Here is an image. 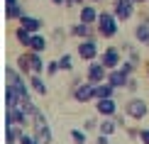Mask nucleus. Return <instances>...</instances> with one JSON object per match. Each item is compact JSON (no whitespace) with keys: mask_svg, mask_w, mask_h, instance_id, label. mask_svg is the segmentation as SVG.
Returning a JSON list of instances; mask_svg holds the SVG:
<instances>
[{"mask_svg":"<svg viewBox=\"0 0 149 144\" xmlns=\"http://www.w3.org/2000/svg\"><path fill=\"white\" fill-rule=\"evenodd\" d=\"M117 17H115V12H100V17H98V24H95V29H98V34L105 37V39H113V37L117 34Z\"/></svg>","mask_w":149,"mask_h":144,"instance_id":"nucleus-1","label":"nucleus"},{"mask_svg":"<svg viewBox=\"0 0 149 144\" xmlns=\"http://www.w3.org/2000/svg\"><path fill=\"white\" fill-rule=\"evenodd\" d=\"M147 112H149V105L142 98H132V100H127V103H125V115L132 117V120H144Z\"/></svg>","mask_w":149,"mask_h":144,"instance_id":"nucleus-2","label":"nucleus"},{"mask_svg":"<svg viewBox=\"0 0 149 144\" xmlns=\"http://www.w3.org/2000/svg\"><path fill=\"white\" fill-rule=\"evenodd\" d=\"M108 66L103 64V61H93V64L88 66V71H86V81H91V83H105L108 81Z\"/></svg>","mask_w":149,"mask_h":144,"instance_id":"nucleus-3","label":"nucleus"},{"mask_svg":"<svg viewBox=\"0 0 149 144\" xmlns=\"http://www.w3.org/2000/svg\"><path fill=\"white\" fill-rule=\"evenodd\" d=\"M71 93H73V100H76V103H91V100H95V83L86 81L78 88H73Z\"/></svg>","mask_w":149,"mask_h":144,"instance_id":"nucleus-4","label":"nucleus"},{"mask_svg":"<svg viewBox=\"0 0 149 144\" xmlns=\"http://www.w3.org/2000/svg\"><path fill=\"white\" fill-rule=\"evenodd\" d=\"M78 56H81L83 61H95V56H98V42H95V37L81 39V44H78Z\"/></svg>","mask_w":149,"mask_h":144,"instance_id":"nucleus-5","label":"nucleus"},{"mask_svg":"<svg viewBox=\"0 0 149 144\" xmlns=\"http://www.w3.org/2000/svg\"><path fill=\"white\" fill-rule=\"evenodd\" d=\"M113 12H115V17L120 22H125V20H130V17L134 15V3L132 0H115Z\"/></svg>","mask_w":149,"mask_h":144,"instance_id":"nucleus-6","label":"nucleus"},{"mask_svg":"<svg viewBox=\"0 0 149 144\" xmlns=\"http://www.w3.org/2000/svg\"><path fill=\"white\" fill-rule=\"evenodd\" d=\"M100 61H103L105 66H108V71H113V68H120V64H122L120 49H115V47H108V49H105V51H103Z\"/></svg>","mask_w":149,"mask_h":144,"instance_id":"nucleus-7","label":"nucleus"},{"mask_svg":"<svg viewBox=\"0 0 149 144\" xmlns=\"http://www.w3.org/2000/svg\"><path fill=\"white\" fill-rule=\"evenodd\" d=\"M95 110H98V115H103V117H115L117 115V105H115L113 98L95 100Z\"/></svg>","mask_w":149,"mask_h":144,"instance_id":"nucleus-8","label":"nucleus"},{"mask_svg":"<svg viewBox=\"0 0 149 144\" xmlns=\"http://www.w3.org/2000/svg\"><path fill=\"white\" fill-rule=\"evenodd\" d=\"M32 125H34V137H37V142H39V144H52L54 142L52 129H49L47 122H32Z\"/></svg>","mask_w":149,"mask_h":144,"instance_id":"nucleus-9","label":"nucleus"},{"mask_svg":"<svg viewBox=\"0 0 149 144\" xmlns=\"http://www.w3.org/2000/svg\"><path fill=\"white\" fill-rule=\"evenodd\" d=\"M127 81H130V76L122 68H113V71L108 73V83L113 86V88H127Z\"/></svg>","mask_w":149,"mask_h":144,"instance_id":"nucleus-10","label":"nucleus"},{"mask_svg":"<svg viewBox=\"0 0 149 144\" xmlns=\"http://www.w3.org/2000/svg\"><path fill=\"white\" fill-rule=\"evenodd\" d=\"M71 34L78 37V39H88V37H95L98 29H93V24H86V22H78L71 27Z\"/></svg>","mask_w":149,"mask_h":144,"instance_id":"nucleus-11","label":"nucleus"},{"mask_svg":"<svg viewBox=\"0 0 149 144\" xmlns=\"http://www.w3.org/2000/svg\"><path fill=\"white\" fill-rule=\"evenodd\" d=\"M17 105H22V95L17 93L15 86H5V108H17Z\"/></svg>","mask_w":149,"mask_h":144,"instance_id":"nucleus-12","label":"nucleus"},{"mask_svg":"<svg viewBox=\"0 0 149 144\" xmlns=\"http://www.w3.org/2000/svg\"><path fill=\"white\" fill-rule=\"evenodd\" d=\"M134 39L139 42V44H144V47H149V22L142 17V22L134 27Z\"/></svg>","mask_w":149,"mask_h":144,"instance_id":"nucleus-13","label":"nucleus"},{"mask_svg":"<svg viewBox=\"0 0 149 144\" xmlns=\"http://www.w3.org/2000/svg\"><path fill=\"white\" fill-rule=\"evenodd\" d=\"M5 110L12 115V122H15V125H27V122H32V120H29V115L24 112L22 105H17V108H5Z\"/></svg>","mask_w":149,"mask_h":144,"instance_id":"nucleus-14","label":"nucleus"},{"mask_svg":"<svg viewBox=\"0 0 149 144\" xmlns=\"http://www.w3.org/2000/svg\"><path fill=\"white\" fill-rule=\"evenodd\" d=\"M20 24H22L24 29H29L32 34H37V32H39L42 27H44V22H42L39 17H29V15H24L22 20H20Z\"/></svg>","mask_w":149,"mask_h":144,"instance_id":"nucleus-15","label":"nucleus"},{"mask_svg":"<svg viewBox=\"0 0 149 144\" xmlns=\"http://www.w3.org/2000/svg\"><path fill=\"white\" fill-rule=\"evenodd\" d=\"M98 12H95V8L93 5H83L81 8V22H86V24H98Z\"/></svg>","mask_w":149,"mask_h":144,"instance_id":"nucleus-16","label":"nucleus"},{"mask_svg":"<svg viewBox=\"0 0 149 144\" xmlns=\"http://www.w3.org/2000/svg\"><path fill=\"white\" fill-rule=\"evenodd\" d=\"M27 56H29V66H32V73H39V76H42V71L47 68V64L42 61L39 51H32V49H29V51H27Z\"/></svg>","mask_w":149,"mask_h":144,"instance_id":"nucleus-17","label":"nucleus"},{"mask_svg":"<svg viewBox=\"0 0 149 144\" xmlns=\"http://www.w3.org/2000/svg\"><path fill=\"white\" fill-rule=\"evenodd\" d=\"M29 86H32V90H34V93H39V95H47V93H49L47 83H44V78H42L39 73H32V76H29Z\"/></svg>","mask_w":149,"mask_h":144,"instance_id":"nucleus-18","label":"nucleus"},{"mask_svg":"<svg viewBox=\"0 0 149 144\" xmlns=\"http://www.w3.org/2000/svg\"><path fill=\"white\" fill-rule=\"evenodd\" d=\"M20 134H22L20 125H5V142H8V144L20 142Z\"/></svg>","mask_w":149,"mask_h":144,"instance_id":"nucleus-19","label":"nucleus"},{"mask_svg":"<svg viewBox=\"0 0 149 144\" xmlns=\"http://www.w3.org/2000/svg\"><path fill=\"white\" fill-rule=\"evenodd\" d=\"M5 17H8V20H17V22H20L22 17H24L22 5H20V3H17V5H5Z\"/></svg>","mask_w":149,"mask_h":144,"instance_id":"nucleus-20","label":"nucleus"},{"mask_svg":"<svg viewBox=\"0 0 149 144\" xmlns=\"http://www.w3.org/2000/svg\"><path fill=\"white\" fill-rule=\"evenodd\" d=\"M113 93H115V88L105 81V83H98L95 86V100H103V98H113Z\"/></svg>","mask_w":149,"mask_h":144,"instance_id":"nucleus-21","label":"nucleus"},{"mask_svg":"<svg viewBox=\"0 0 149 144\" xmlns=\"http://www.w3.org/2000/svg\"><path fill=\"white\" fill-rule=\"evenodd\" d=\"M15 39L20 42L22 47H27V49H29V42H32V32H29V29H24L22 24H20V27L15 29Z\"/></svg>","mask_w":149,"mask_h":144,"instance_id":"nucleus-22","label":"nucleus"},{"mask_svg":"<svg viewBox=\"0 0 149 144\" xmlns=\"http://www.w3.org/2000/svg\"><path fill=\"white\" fill-rule=\"evenodd\" d=\"M98 129H100V134H113L115 132V129H117V122H115V117H105V120L100 122V125H98Z\"/></svg>","mask_w":149,"mask_h":144,"instance_id":"nucleus-23","label":"nucleus"},{"mask_svg":"<svg viewBox=\"0 0 149 144\" xmlns=\"http://www.w3.org/2000/svg\"><path fill=\"white\" fill-rule=\"evenodd\" d=\"M17 71L22 73V76H32V66H29V56L22 54L20 59H17Z\"/></svg>","mask_w":149,"mask_h":144,"instance_id":"nucleus-24","label":"nucleus"},{"mask_svg":"<svg viewBox=\"0 0 149 144\" xmlns=\"http://www.w3.org/2000/svg\"><path fill=\"white\" fill-rule=\"evenodd\" d=\"M29 49H32V51H44V49H47V39H44V37H42V34H32V42H29Z\"/></svg>","mask_w":149,"mask_h":144,"instance_id":"nucleus-25","label":"nucleus"},{"mask_svg":"<svg viewBox=\"0 0 149 144\" xmlns=\"http://www.w3.org/2000/svg\"><path fill=\"white\" fill-rule=\"evenodd\" d=\"M71 139L76 144H86L88 142V137H86V129H71Z\"/></svg>","mask_w":149,"mask_h":144,"instance_id":"nucleus-26","label":"nucleus"},{"mask_svg":"<svg viewBox=\"0 0 149 144\" xmlns=\"http://www.w3.org/2000/svg\"><path fill=\"white\" fill-rule=\"evenodd\" d=\"M59 66H61V71H71L73 68V64H71V54H64L59 59Z\"/></svg>","mask_w":149,"mask_h":144,"instance_id":"nucleus-27","label":"nucleus"},{"mask_svg":"<svg viewBox=\"0 0 149 144\" xmlns=\"http://www.w3.org/2000/svg\"><path fill=\"white\" fill-rule=\"evenodd\" d=\"M120 68L127 73V76H132V73H134V68H137V64H134V61L130 59V61H122V64H120Z\"/></svg>","mask_w":149,"mask_h":144,"instance_id":"nucleus-28","label":"nucleus"},{"mask_svg":"<svg viewBox=\"0 0 149 144\" xmlns=\"http://www.w3.org/2000/svg\"><path fill=\"white\" fill-rule=\"evenodd\" d=\"M20 144H39V142H37V137L34 134H20Z\"/></svg>","mask_w":149,"mask_h":144,"instance_id":"nucleus-29","label":"nucleus"},{"mask_svg":"<svg viewBox=\"0 0 149 144\" xmlns=\"http://www.w3.org/2000/svg\"><path fill=\"white\" fill-rule=\"evenodd\" d=\"M56 71H61L59 61H49V64H47V73H49V76H54V73H56Z\"/></svg>","mask_w":149,"mask_h":144,"instance_id":"nucleus-30","label":"nucleus"},{"mask_svg":"<svg viewBox=\"0 0 149 144\" xmlns=\"http://www.w3.org/2000/svg\"><path fill=\"white\" fill-rule=\"evenodd\" d=\"M137 88H139L137 78H132V76H130V81H127V90H130V93H137Z\"/></svg>","mask_w":149,"mask_h":144,"instance_id":"nucleus-31","label":"nucleus"},{"mask_svg":"<svg viewBox=\"0 0 149 144\" xmlns=\"http://www.w3.org/2000/svg\"><path fill=\"white\" fill-rule=\"evenodd\" d=\"M98 125H100V122H95V120L91 117V120H86V122H83V129H86V132H91V129H95Z\"/></svg>","mask_w":149,"mask_h":144,"instance_id":"nucleus-32","label":"nucleus"},{"mask_svg":"<svg viewBox=\"0 0 149 144\" xmlns=\"http://www.w3.org/2000/svg\"><path fill=\"white\" fill-rule=\"evenodd\" d=\"M139 139L142 144H149V129H139Z\"/></svg>","mask_w":149,"mask_h":144,"instance_id":"nucleus-33","label":"nucleus"},{"mask_svg":"<svg viewBox=\"0 0 149 144\" xmlns=\"http://www.w3.org/2000/svg\"><path fill=\"white\" fill-rule=\"evenodd\" d=\"M95 144H110V137H108V134H100V137L95 139Z\"/></svg>","mask_w":149,"mask_h":144,"instance_id":"nucleus-34","label":"nucleus"},{"mask_svg":"<svg viewBox=\"0 0 149 144\" xmlns=\"http://www.w3.org/2000/svg\"><path fill=\"white\" fill-rule=\"evenodd\" d=\"M20 0H5V5H17Z\"/></svg>","mask_w":149,"mask_h":144,"instance_id":"nucleus-35","label":"nucleus"},{"mask_svg":"<svg viewBox=\"0 0 149 144\" xmlns=\"http://www.w3.org/2000/svg\"><path fill=\"white\" fill-rule=\"evenodd\" d=\"M132 3H134V5H144L147 0H132Z\"/></svg>","mask_w":149,"mask_h":144,"instance_id":"nucleus-36","label":"nucleus"},{"mask_svg":"<svg viewBox=\"0 0 149 144\" xmlns=\"http://www.w3.org/2000/svg\"><path fill=\"white\" fill-rule=\"evenodd\" d=\"M71 3H73V5H81V3H86V0H71Z\"/></svg>","mask_w":149,"mask_h":144,"instance_id":"nucleus-37","label":"nucleus"},{"mask_svg":"<svg viewBox=\"0 0 149 144\" xmlns=\"http://www.w3.org/2000/svg\"><path fill=\"white\" fill-rule=\"evenodd\" d=\"M54 3H56V5H64V3H66V0H54Z\"/></svg>","mask_w":149,"mask_h":144,"instance_id":"nucleus-38","label":"nucleus"},{"mask_svg":"<svg viewBox=\"0 0 149 144\" xmlns=\"http://www.w3.org/2000/svg\"><path fill=\"white\" fill-rule=\"evenodd\" d=\"M144 20H147V22H149V15H144Z\"/></svg>","mask_w":149,"mask_h":144,"instance_id":"nucleus-39","label":"nucleus"},{"mask_svg":"<svg viewBox=\"0 0 149 144\" xmlns=\"http://www.w3.org/2000/svg\"><path fill=\"white\" fill-rule=\"evenodd\" d=\"M147 76H149V66H147Z\"/></svg>","mask_w":149,"mask_h":144,"instance_id":"nucleus-40","label":"nucleus"},{"mask_svg":"<svg viewBox=\"0 0 149 144\" xmlns=\"http://www.w3.org/2000/svg\"><path fill=\"white\" fill-rule=\"evenodd\" d=\"M93 3H100V0H93Z\"/></svg>","mask_w":149,"mask_h":144,"instance_id":"nucleus-41","label":"nucleus"}]
</instances>
